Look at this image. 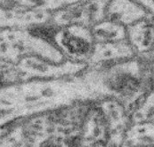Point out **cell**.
<instances>
[{"instance_id": "6da1fadb", "label": "cell", "mask_w": 154, "mask_h": 147, "mask_svg": "<svg viewBox=\"0 0 154 147\" xmlns=\"http://www.w3.org/2000/svg\"><path fill=\"white\" fill-rule=\"evenodd\" d=\"M96 77L98 94L118 101L127 111L143 98L151 85L149 70L133 58L111 63Z\"/></svg>"}, {"instance_id": "7a4b0ae2", "label": "cell", "mask_w": 154, "mask_h": 147, "mask_svg": "<svg viewBox=\"0 0 154 147\" xmlns=\"http://www.w3.org/2000/svg\"><path fill=\"white\" fill-rule=\"evenodd\" d=\"M51 14L47 0H0V30L45 23Z\"/></svg>"}, {"instance_id": "3957f363", "label": "cell", "mask_w": 154, "mask_h": 147, "mask_svg": "<svg viewBox=\"0 0 154 147\" xmlns=\"http://www.w3.org/2000/svg\"><path fill=\"white\" fill-rule=\"evenodd\" d=\"M94 39L91 27L82 25H56L54 45L68 55L81 58L91 55Z\"/></svg>"}, {"instance_id": "277c9868", "label": "cell", "mask_w": 154, "mask_h": 147, "mask_svg": "<svg viewBox=\"0 0 154 147\" xmlns=\"http://www.w3.org/2000/svg\"><path fill=\"white\" fill-rule=\"evenodd\" d=\"M150 13L134 0H109L105 18L126 28L147 17Z\"/></svg>"}, {"instance_id": "5b68a950", "label": "cell", "mask_w": 154, "mask_h": 147, "mask_svg": "<svg viewBox=\"0 0 154 147\" xmlns=\"http://www.w3.org/2000/svg\"><path fill=\"white\" fill-rule=\"evenodd\" d=\"M128 41L134 52L149 54L154 50V15L147 17L127 27Z\"/></svg>"}, {"instance_id": "8992f818", "label": "cell", "mask_w": 154, "mask_h": 147, "mask_svg": "<svg viewBox=\"0 0 154 147\" xmlns=\"http://www.w3.org/2000/svg\"><path fill=\"white\" fill-rule=\"evenodd\" d=\"M126 146H154V121L135 122L125 133Z\"/></svg>"}, {"instance_id": "52a82bcc", "label": "cell", "mask_w": 154, "mask_h": 147, "mask_svg": "<svg viewBox=\"0 0 154 147\" xmlns=\"http://www.w3.org/2000/svg\"><path fill=\"white\" fill-rule=\"evenodd\" d=\"M95 41L117 42L128 39L127 28L115 21L103 19L91 27Z\"/></svg>"}, {"instance_id": "ba28073f", "label": "cell", "mask_w": 154, "mask_h": 147, "mask_svg": "<svg viewBox=\"0 0 154 147\" xmlns=\"http://www.w3.org/2000/svg\"><path fill=\"white\" fill-rule=\"evenodd\" d=\"M134 122L154 121V91L151 92L138 105L133 115Z\"/></svg>"}, {"instance_id": "9c48e42d", "label": "cell", "mask_w": 154, "mask_h": 147, "mask_svg": "<svg viewBox=\"0 0 154 147\" xmlns=\"http://www.w3.org/2000/svg\"><path fill=\"white\" fill-rule=\"evenodd\" d=\"M18 71L9 63L0 62V85L9 84L17 79Z\"/></svg>"}, {"instance_id": "30bf717a", "label": "cell", "mask_w": 154, "mask_h": 147, "mask_svg": "<svg viewBox=\"0 0 154 147\" xmlns=\"http://www.w3.org/2000/svg\"><path fill=\"white\" fill-rule=\"evenodd\" d=\"M88 0H47L48 2V6L49 9L52 12L64 8L67 6L75 5V4H79L82 2H86Z\"/></svg>"}, {"instance_id": "8fae6325", "label": "cell", "mask_w": 154, "mask_h": 147, "mask_svg": "<svg viewBox=\"0 0 154 147\" xmlns=\"http://www.w3.org/2000/svg\"><path fill=\"white\" fill-rule=\"evenodd\" d=\"M140 4L145 10L154 15V0H134Z\"/></svg>"}, {"instance_id": "7c38bea8", "label": "cell", "mask_w": 154, "mask_h": 147, "mask_svg": "<svg viewBox=\"0 0 154 147\" xmlns=\"http://www.w3.org/2000/svg\"><path fill=\"white\" fill-rule=\"evenodd\" d=\"M151 54H152V55H153V67H154V50L151 53Z\"/></svg>"}]
</instances>
